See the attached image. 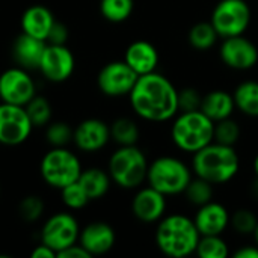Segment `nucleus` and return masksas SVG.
Wrapping results in <instances>:
<instances>
[{"mask_svg": "<svg viewBox=\"0 0 258 258\" xmlns=\"http://www.w3.org/2000/svg\"><path fill=\"white\" fill-rule=\"evenodd\" d=\"M219 38L216 29L212 23H198L189 32V42L197 50H207L215 45L216 39Z\"/></svg>", "mask_w": 258, "mask_h": 258, "instance_id": "26", "label": "nucleus"}, {"mask_svg": "<svg viewBox=\"0 0 258 258\" xmlns=\"http://www.w3.org/2000/svg\"><path fill=\"white\" fill-rule=\"evenodd\" d=\"M39 172L42 180L54 187L62 189L79 180L82 172V165L77 156L63 147H53V150L47 151L41 160Z\"/></svg>", "mask_w": 258, "mask_h": 258, "instance_id": "7", "label": "nucleus"}, {"mask_svg": "<svg viewBox=\"0 0 258 258\" xmlns=\"http://www.w3.org/2000/svg\"><path fill=\"white\" fill-rule=\"evenodd\" d=\"M197 254L201 258H227L230 251L221 236H201L197 246Z\"/></svg>", "mask_w": 258, "mask_h": 258, "instance_id": "29", "label": "nucleus"}, {"mask_svg": "<svg viewBox=\"0 0 258 258\" xmlns=\"http://www.w3.org/2000/svg\"><path fill=\"white\" fill-rule=\"evenodd\" d=\"M80 228L76 218L70 213H56L47 219L41 230V243L51 248L56 255L62 249L79 242Z\"/></svg>", "mask_w": 258, "mask_h": 258, "instance_id": "10", "label": "nucleus"}, {"mask_svg": "<svg viewBox=\"0 0 258 258\" xmlns=\"http://www.w3.org/2000/svg\"><path fill=\"white\" fill-rule=\"evenodd\" d=\"M254 172H255V175H257L258 178V154L257 157H255V160H254Z\"/></svg>", "mask_w": 258, "mask_h": 258, "instance_id": "41", "label": "nucleus"}, {"mask_svg": "<svg viewBox=\"0 0 258 258\" xmlns=\"http://www.w3.org/2000/svg\"><path fill=\"white\" fill-rule=\"evenodd\" d=\"M201 234L195 221L184 215L163 218L156 230V245L168 257L183 258L197 252Z\"/></svg>", "mask_w": 258, "mask_h": 258, "instance_id": "2", "label": "nucleus"}, {"mask_svg": "<svg viewBox=\"0 0 258 258\" xmlns=\"http://www.w3.org/2000/svg\"><path fill=\"white\" fill-rule=\"evenodd\" d=\"M184 194H186V198L192 204L201 207V206L212 201V198H213V184L210 181L198 177L195 180H190V183L187 184Z\"/></svg>", "mask_w": 258, "mask_h": 258, "instance_id": "30", "label": "nucleus"}, {"mask_svg": "<svg viewBox=\"0 0 258 258\" xmlns=\"http://www.w3.org/2000/svg\"><path fill=\"white\" fill-rule=\"evenodd\" d=\"M219 53L224 63L233 70H251L258 62V48L243 35L225 38Z\"/></svg>", "mask_w": 258, "mask_h": 258, "instance_id": "14", "label": "nucleus"}, {"mask_svg": "<svg viewBox=\"0 0 258 258\" xmlns=\"http://www.w3.org/2000/svg\"><path fill=\"white\" fill-rule=\"evenodd\" d=\"M68 39V27L60 23V21H54L48 36H47V44H56V45H65Z\"/></svg>", "mask_w": 258, "mask_h": 258, "instance_id": "37", "label": "nucleus"}, {"mask_svg": "<svg viewBox=\"0 0 258 258\" xmlns=\"http://www.w3.org/2000/svg\"><path fill=\"white\" fill-rule=\"evenodd\" d=\"M36 95V85L27 70L14 67L0 74L2 103L26 106Z\"/></svg>", "mask_w": 258, "mask_h": 258, "instance_id": "11", "label": "nucleus"}, {"mask_svg": "<svg viewBox=\"0 0 258 258\" xmlns=\"http://www.w3.org/2000/svg\"><path fill=\"white\" fill-rule=\"evenodd\" d=\"M234 98L225 91H212L203 97L201 112H204L213 122L231 118L234 110Z\"/></svg>", "mask_w": 258, "mask_h": 258, "instance_id": "22", "label": "nucleus"}, {"mask_svg": "<svg viewBox=\"0 0 258 258\" xmlns=\"http://www.w3.org/2000/svg\"><path fill=\"white\" fill-rule=\"evenodd\" d=\"M165 210H166L165 195L151 186L141 189L132 201V212L135 218L145 224L160 221L165 215Z\"/></svg>", "mask_w": 258, "mask_h": 258, "instance_id": "16", "label": "nucleus"}, {"mask_svg": "<svg viewBox=\"0 0 258 258\" xmlns=\"http://www.w3.org/2000/svg\"><path fill=\"white\" fill-rule=\"evenodd\" d=\"M100 12L107 21L122 23L133 12V0H101Z\"/></svg>", "mask_w": 258, "mask_h": 258, "instance_id": "27", "label": "nucleus"}, {"mask_svg": "<svg viewBox=\"0 0 258 258\" xmlns=\"http://www.w3.org/2000/svg\"><path fill=\"white\" fill-rule=\"evenodd\" d=\"M215 122L201 110L181 112L172 125L171 136L174 144L190 154L203 150L213 142Z\"/></svg>", "mask_w": 258, "mask_h": 258, "instance_id": "4", "label": "nucleus"}, {"mask_svg": "<svg viewBox=\"0 0 258 258\" xmlns=\"http://www.w3.org/2000/svg\"><path fill=\"white\" fill-rule=\"evenodd\" d=\"M54 21L56 20L48 8L42 5H33L21 15V32L47 42L48 32Z\"/></svg>", "mask_w": 258, "mask_h": 258, "instance_id": "21", "label": "nucleus"}, {"mask_svg": "<svg viewBox=\"0 0 258 258\" xmlns=\"http://www.w3.org/2000/svg\"><path fill=\"white\" fill-rule=\"evenodd\" d=\"M110 139V125L97 118L82 121L73 133V142L85 153H97L107 145Z\"/></svg>", "mask_w": 258, "mask_h": 258, "instance_id": "15", "label": "nucleus"}, {"mask_svg": "<svg viewBox=\"0 0 258 258\" xmlns=\"http://www.w3.org/2000/svg\"><path fill=\"white\" fill-rule=\"evenodd\" d=\"M79 243L92 255H103L115 245V231L104 222H92L79 234Z\"/></svg>", "mask_w": 258, "mask_h": 258, "instance_id": "18", "label": "nucleus"}, {"mask_svg": "<svg viewBox=\"0 0 258 258\" xmlns=\"http://www.w3.org/2000/svg\"><path fill=\"white\" fill-rule=\"evenodd\" d=\"M230 222L233 224L234 230L240 234H254L255 227H257L258 221L255 215L251 210L246 209H240L237 210L233 218L230 219Z\"/></svg>", "mask_w": 258, "mask_h": 258, "instance_id": "35", "label": "nucleus"}, {"mask_svg": "<svg viewBox=\"0 0 258 258\" xmlns=\"http://www.w3.org/2000/svg\"><path fill=\"white\" fill-rule=\"evenodd\" d=\"M26 112L33 124V127H44L51 119V106L45 97L35 95L26 106Z\"/></svg>", "mask_w": 258, "mask_h": 258, "instance_id": "28", "label": "nucleus"}, {"mask_svg": "<svg viewBox=\"0 0 258 258\" xmlns=\"http://www.w3.org/2000/svg\"><path fill=\"white\" fill-rule=\"evenodd\" d=\"M255 192H257V195H258V181L255 183Z\"/></svg>", "mask_w": 258, "mask_h": 258, "instance_id": "43", "label": "nucleus"}, {"mask_svg": "<svg viewBox=\"0 0 258 258\" xmlns=\"http://www.w3.org/2000/svg\"><path fill=\"white\" fill-rule=\"evenodd\" d=\"M109 175L122 189H135L147 180L148 162L136 145L119 147L109 160Z\"/></svg>", "mask_w": 258, "mask_h": 258, "instance_id": "6", "label": "nucleus"}, {"mask_svg": "<svg viewBox=\"0 0 258 258\" xmlns=\"http://www.w3.org/2000/svg\"><path fill=\"white\" fill-rule=\"evenodd\" d=\"M110 175L109 172L100 169V168H89V169H82L79 183L88 194L89 200H100L103 198L109 187H110Z\"/></svg>", "mask_w": 258, "mask_h": 258, "instance_id": "23", "label": "nucleus"}, {"mask_svg": "<svg viewBox=\"0 0 258 258\" xmlns=\"http://www.w3.org/2000/svg\"><path fill=\"white\" fill-rule=\"evenodd\" d=\"M33 124L24 106L0 103V144L15 147L26 142Z\"/></svg>", "mask_w": 258, "mask_h": 258, "instance_id": "9", "label": "nucleus"}, {"mask_svg": "<svg viewBox=\"0 0 258 258\" xmlns=\"http://www.w3.org/2000/svg\"><path fill=\"white\" fill-rule=\"evenodd\" d=\"M32 258H54L57 257L56 255V252L51 249V248H48L47 245H44V243H41V245H38L33 251H32Z\"/></svg>", "mask_w": 258, "mask_h": 258, "instance_id": "39", "label": "nucleus"}, {"mask_svg": "<svg viewBox=\"0 0 258 258\" xmlns=\"http://www.w3.org/2000/svg\"><path fill=\"white\" fill-rule=\"evenodd\" d=\"M233 98L236 107L242 113L251 118H258V82L254 80L242 82L236 88Z\"/></svg>", "mask_w": 258, "mask_h": 258, "instance_id": "24", "label": "nucleus"}, {"mask_svg": "<svg viewBox=\"0 0 258 258\" xmlns=\"http://www.w3.org/2000/svg\"><path fill=\"white\" fill-rule=\"evenodd\" d=\"M124 60L138 76H144L156 71L159 65V53L151 42L135 41L127 47Z\"/></svg>", "mask_w": 258, "mask_h": 258, "instance_id": "20", "label": "nucleus"}, {"mask_svg": "<svg viewBox=\"0 0 258 258\" xmlns=\"http://www.w3.org/2000/svg\"><path fill=\"white\" fill-rule=\"evenodd\" d=\"M190 180V169L186 166L184 162H181L177 157L163 156L153 160L151 165H148V184L156 190L162 192L165 197L184 194Z\"/></svg>", "mask_w": 258, "mask_h": 258, "instance_id": "5", "label": "nucleus"}, {"mask_svg": "<svg viewBox=\"0 0 258 258\" xmlns=\"http://www.w3.org/2000/svg\"><path fill=\"white\" fill-rule=\"evenodd\" d=\"M47 42L42 39H38L35 36L26 35L21 32L20 36H17L14 47H12V56L18 67L30 71V70H39V63L44 54Z\"/></svg>", "mask_w": 258, "mask_h": 258, "instance_id": "19", "label": "nucleus"}, {"mask_svg": "<svg viewBox=\"0 0 258 258\" xmlns=\"http://www.w3.org/2000/svg\"><path fill=\"white\" fill-rule=\"evenodd\" d=\"M228 210L215 201L200 207L195 215V225L201 236H221L230 224Z\"/></svg>", "mask_w": 258, "mask_h": 258, "instance_id": "17", "label": "nucleus"}, {"mask_svg": "<svg viewBox=\"0 0 258 258\" xmlns=\"http://www.w3.org/2000/svg\"><path fill=\"white\" fill-rule=\"evenodd\" d=\"M236 258H258V246H243L234 252Z\"/></svg>", "mask_w": 258, "mask_h": 258, "instance_id": "40", "label": "nucleus"}, {"mask_svg": "<svg viewBox=\"0 0 258 258\" xmlns=\"http://www.w3.org/2000/svg\"><path fill=\"white\" fill-rule=\"evenodd\" d=\"M138 74L127 65L125 60H115L106 63L97 77L100 91L109 97L128 95L138 80Z\"/></svg>", "mask_w": 258, "mask_h": 258, "instance_id": "12", "label": "nucleus"}, {"mask_svg": "<svg viewBox=\"0 0 258 258\" xmlns=\"http://www.w3.org/2000/svg\"><path fill=\"white\" fill-rule=\"evenodd\" d=\"M60 195H62V201L68 209L73 210H79L83 209L91 200L88 197V194L85 192V189L80 186L79 181H74L65 187L60 189Z\"/></svg>", "mask_w": 258, "mask_h": 258, "instance_id": "32", "label": "nucleus"}, {"mask_svg": "<svg viewBox=\"0 0 258 258\" xmlns=\"http://www.w3.org/2000/svg\"><path fill=\"white\" fill-rule=\"evenodd\" d=\"M240 160L234 147L212 142L194 154L192 169L197 177L212 184H224L236 177Z\"/></svg>", "mask_w": 258, "mask_h": 258, "instance_id": "3", "label": "nucleus"}, {"mask_svg": "<svg viewBox=\"0 0 258 258\" xmlns=\"http://www.w3.org/2000/svg\"><path fill=\"white\" fill-rule=\"evenodd\" d=\"M128 97L142 119L163 122L178 113V91L169 79L156 71L139 76Z\"/></svg>", "mask_w": 258, "mask_h": 258, "instance_id": "1", "label": "nucleus"}, {"mask_svg": "<svg viewBox=\"0 0 258 258\" xmlns=\"http://www.w3.org/2000/svg\"><path fill=\"white\" fill-rule=\"evenodd\" d=\"M73 133L74 130L67 122H51L45 130V139L51 147H65L73 141Z\"/></svg>", "mask_w": 258, "mask_h": 258, "instance_id": "33", "label": "nucleus"}, {"mask_svg": "<svg viewBox=\"0 0 258 258\" xmlns=\"http://www.w3.org/2000/svg\"><path fill=\"white\" fill-rule=\"evenodd\" d=\"M239 138H240V127L231 118H227V119L215 122L213 142L234 147V144L239 141Z\"/></svg>", "mask_w": 258, "mask_h": 258, "instance_id": "31", "label": "nucleus"}, {"mask_svg": "<svg viewBox=\"0 0 258 258\" xmlns=\"http://www.w3.org/2000/svg\"><path fill=\"white\" fill-rule=\"evenodd\" d=\"M76 68V59L73 51L67 45H56L47 44L41 63L39 71L42 76L54 83H60L68 80Z\"/></svg>", "mask_w": 258, "mask_h": 258, "instance_id": "13", "label": "nucleus"}, {"mask_svg": "<svg viewBox=\"0 0 258 258\" xmlns=\"http://www.w3.org/2000/svg\"><path fill=\"white\" fill-rule=\"evenodd\" d=\"M110 139L121 147L136 145L139 139V128L135 121L128 118H119L110 125Z\"/></svg>", "mask_w": 258, "mask_h": 258, "instance_id": "25", "label": "nucleus"}, {"mask_svg": "<svg viewBox=\"0 0 258 258\" xmlns=\"http://www.w3.org/2000/svg\"><path fill=\"white\" fill-rule=\"evenodd\" d=\"M254 237H255V242H257V246H258V224H257V227H255V231H254Z\"/></svg>", "mask_w": 258, "mask_h": 258, "instance_id": "42", "label": "nucleus"}, {"mask_svg": "<svg viewBox=\"0 0 258 258\" xmlns=\"http://www.w3.org/2000/svg\"><path fill=\"white\" fill-rule=\"evenodd\" d=\"M203 97L195 88H184L178 91V112H192L201 109Z\"/></svg>", "mask_w": 258, "mask_h": 258, "instance_id": "36", "label": "nucleus"}, {"mask_svg": "<svg viewBox=\"0 0 258 258\" xmlns=\"http://www.w3.org/2000/svg\"><path fill=\"white\" fill-rule=\"evenodd\" d=\"M18 213L26 222H35L44 213V201L36 195H29L21 200L18 206Z\"/></svg>", "mask_w": 258, "mask_h": 258, "instance_id": "34", "label": "nucleus"}, {"mask_svg": "<svg viewBox=\"0 0 258 258\" xmlns=\"http://www.w3.org/2000/svg\"><path fill=\"white\" fill-rule=\"evenodd\" d=\"M210 23L224 39L243 35L251 23V9L245 0H221L212 12Z\"/></svg>", "mask_w": 258, "mask_h": 258, "instance_id": "8", "label": "nucleus"}, {"mask_svg": "<svg viewBox=\"0 0 258 258\" xmlns=\"http://www.w3.org/2000/svg\"><path fill=\"white\" fill-rule=\"evenodd\" d=\"M0 192H2V189H0Z\"/></svg>", "mask_w": 258, "mask_h": 258, "instance_id": "44", "label": "nucleus"}, {"mask_svg": "<svg viewBox=\"0 0 258 258\" xmlns=\"http://www.w3.org/2000/svg\"><path fill=\"white\" fill-rule=\"evenodd\" d=\"M59 258H91V254L79 243H74L65 249H62L60 252H57Z\"/></svg>", "mask_w": 258, "mask_h": 258, "instance_id": "38", "label": "nucleus"}]
</instances>
